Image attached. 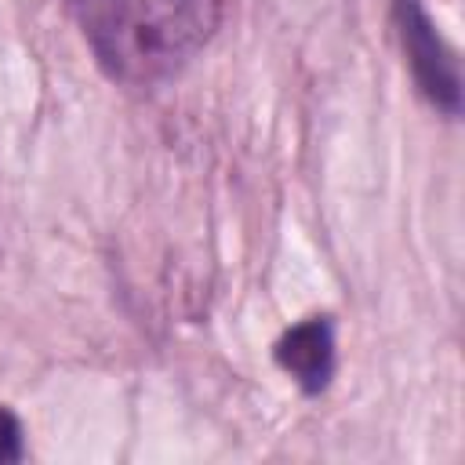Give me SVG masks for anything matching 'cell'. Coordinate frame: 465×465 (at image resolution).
<instances>
[{
  "mask_svg": "<svg viewBox=\"0 0 465 465\" xmlns=\"http://www.w3.org/2000/svg\"><path fill=\"white\" fill-rule=\"evenodd\" d=\"M102 73L124 87L178 76L218 29V0H69Z\"/></svg>",
  "mask_w": 465,
  "mask_h": 465,
  "instance_id": "obj_1",
  "label": "cell"
},
{
  "mask_svg": "<svg viewBox=\"0 0 465 465\" xmlns=\"http://www.w3.org/2000/svg\"><path fill=\"white\" fill-rule=\"evenodd\" d=\"M22 436L25 432H22L18 414L7 411V407H0V461H18L22 458V450H25Z\"/></svg>",
  "mask_w": 465,
  "mask_h": 465,
  "instance_id": "obj_4",
  "label": "cell"
},
{
  "mask_svg": "<svg viewBox=\"0 0 465 465\" xmlns=\"http://www.w3.org/2000/svg\"><path fill=\"white\" fill-rule=\"evenodd\" d=\"M392 15H396L400 44H403V54H407V65L414 73L418 91L436 109L454 116L458 105H461V76H458L454 51L436 33V25H432V18H429L421 0H392Z\"/></svg>",
  "mask_w": 465,
  "mask_h": 465,
  "instance_id": "obj_2",
  "label": "cell"
},
{
  "mask_svg": "<svg viewBox=\"0 0 465 465\" xmlns=\"http://www.w3.org/2000/svg\"><path fill=\"white\" fill-rule=\"evenodd\" d=\"M272 356H276L280 371L291 374V381L302 392H309V396L323 392L338 367V341H334L331 316H309V320L294 323L291 331H283Z\"/></svg>",
  "mask_w": 465,
  "mask_h": 465,
  "instance_id": "obj_3",
  "label": "cell"
}]
</instances>
